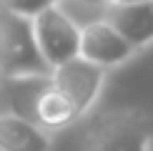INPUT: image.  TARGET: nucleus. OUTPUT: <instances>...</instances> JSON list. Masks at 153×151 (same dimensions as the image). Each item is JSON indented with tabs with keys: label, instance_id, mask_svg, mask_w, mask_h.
<instances>
[{
	"label": "nucleus",
	"instance_id": "obj_2",
	"mask_svg": "<svg viewBox=\"0 0 153 151\" xmlns=\"http://www.w3.org/2000/svg\"><path fill=\"white\" fill-rule=\"evenodd\" d=\"M50 73L53 71L38 48L33 20L0 10V78Z\"/></svg>",
	"mask_w": 153,
	"mask_h": 151
},
{
	"label": "nucleus",
	"instance_id": "obj_1",
	"mask_svg": "<svg viewBox=\"0 0 153 151\" xmlns=\"http://www.w3.org/2000/svg\"><path fill=\"white\" fill-rule=\"evenodd\" d=\"M80 151H153V116L141 108H100L83 129Z\"/></svg>",
	"mask_w": 153,
	"mask_h": 151
},
{
	"label": "nucleus",
	"instance_id": "obj_13",
	"mask_svg": "<svg viewBox=\"0 0 153 151\" xmlns=\"http://www.w3.org/2000/svg\"><path fill=\"white\" fill-rule=\"evenodd\" d=\"M85 3H95V5H108V0H85Z\"/></svg>",
	"mask_w": 153,
	"mask_h": 151
},
{
	"label": "nucleus",
	"instance_id": "obj_9",
	"mask_svg": "<svg viewBox=\"0 0 153 151\" xmlns=\"http://www.w3.org/2000/svg\"><path fill=\"white\" fill-rule=\"evenodd\" d=\"M78 121L80 118H78V113H75V108L71 106V101L63 96L55 86H50L40 96L38 108H35V123L38 126H43L50 134H58V131L68 129V126H73Z\"/></svg>",
	"mask_w": 153,
	"mask_h": 151
},
{
	"label": "nucleus",
	"instance_id": "obj_3",
	"mask_svg": "<svg viewBox=\"0 0 153 151\" xmlns=\"http://www.w3.org/2000/svg\"><path fill=\"white\" fill-rule=\"evenodd\" d=\"M50 78H53V86L71 101L78 118H85L98 106L100 96H103L108 71L85 58H80V55H75L73 61L53 68Z\"/></svg>",
	"mask_w": 153,
	"mask_h": 151
},
{
	"label": "nucleus",
	"instance_id": "obj_8",
	"mask_svg": "<svg viewBox=\"0 0 153 151\" xmlns=\"http://www.w3.org/2000/svg\"><path fill=\"white\" fill-rule=\"evenodd\" d=\"M55 134L28 118L0 113V151H53Z\"/></svg>",
	"mask_w": 153,
	"mask_h": 151
},
{
	"label": "nucleus",
	"instance_id": "obj_4",
	"mask_svg": "<svg viewBox=\"0 0 153 151\" xmlns=\"http://www.w3.org/2000/svg\"><path fill=\"white\" fill-rule=\"evenodd\" d=\"M33 30H35L40 55L45 58L50 71L78 55L80 30L58 10V5H53V8L43 10L38 18H33Z\"/></svg>",
	"mask_w": 153,
	"mask_h": 151
},
{
	"label": "nucleus",
	"instance_id": "obj_6",
	"mask_svg": "<svg viewBox=\"0 0 153 151\" xmlns=\"http://www.w3.org/2000/svg\"><path fill=\"white\" fill-rule=\"evenodd\" d=\"M53 86L50 76H20L0 78V113L20 116L35 123V108L40 96Z\"/></svg>",
	"mask_w": 153,
	"mask_h": 151
},
{
	"label": "nucleus",
	"instance_id": "obj_5",
	"mask_svg": "<svg viewBox=\"0 0 153 151\" xmlns=\"http://www.w3.org/2000/svg\"><path fill=\"white\" fill-rule=\"evenodd\" d=\"M78 55L100 68H105V71H113V68H120L128 61H133L138 55V50L108 20H100V23H93L80 30Z\"/></svg>",
	"mask_w": 153,
	"mask_h": 151
},
{
	"label": "nucleus",
	"instance_id": "obj_12",
	"mask_svg": "<svg viewBox=\"0 0 153 151\" xmlns=\"http://www.w3.org/2000/svg\"><path fill=\"white\" fill-rule=\"evenodd\" d=\"M136 3H146V0H108L111 8H118V5H136Z\"/></svg>",
	"mask_w": 153,
	"mask_h": 151
},
{
	"label": "nucleus",
	"instance_id": "obj_7",
	"mask_svg": "<svg viewBox=\"0 0 153 151\" xmlns=\"http://www.w3.org/2000/svg\"><path fill=\"white\" fill-rule=\"evenodd\" d=\"M105 20L138 53L153 46V0L136 3V5H118V8H111L108 5Z\"/></svg>",
	"mask_w": 153,
	"mask_h": 151
},
{
	"label": "nucleus",
	"instance_id": "obj_11",
	"mask_svg": "<svg viewBox=\"0 0 153 151\" xmlns=\"http://www.w3.org/2000/svg\"><path fill=\"white\" fill-rule=\"evenodd\" d=\"M58 5V0H0V10H8L13 15H20V18H28L33 20L38 18L43 10Z\"/></svg>",
	"mask_w": 153,
	"mask_h": 151
},
{
	"label": "nucleus",
	"instance_id": "obj_10",
	"mask_svg": "<svg viewBox=\"0 0 153 151\" xmlns=\"http://www.w3.org/2000/svg\"><path fill=\"white\" fill-rule=\"evenodd\" d=\"M58 10L78 30H83V28H88L93 23L105 20L108 5H95V3H85V0H58Z\"/></svg>",
	"mask_w": 153,
	"mask_h": 151
}]
</instances>
